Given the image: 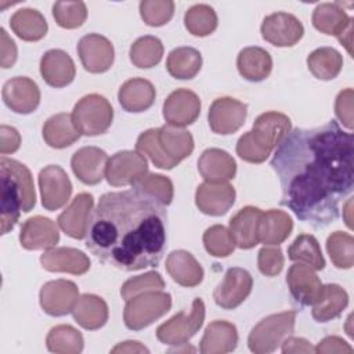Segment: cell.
Segmentation results:
<instances>
[{
	"label": "cell",
	"instance_id": "obj_36",
	"mask_svg": "<svg viewBox=\"0 0 354 354\" xmlns=\"http://www.w3.org/2000/svg\"><path fill=\"white\" fill-rule=\"evenodd\" d=\"M202 68V55L194 47H177L171 50L166 59V69L174 79H194Z\"/></svg>",
	"mask_w": 354,
	"mask_h": 354
},
{
	"label": "cell",
	"instance_id": "obj_52",
	"mask_svg": "<svg viewBox=\"0 0 354 354\" xmlns=\"http://www.w3.org/2000/svg\"><path fill=\"white\" fill-rule=\"evenodd\" d=\"M353 88L342 90L335 101V112L337 119L343 123L344 127L348 130L353 129Z\"/></svg>",
	"mask_w": 354,
	"mask_h": 354
},
{
	"label": "cell",
	"instance_id": "obj_11",
	"mask_svg": "<svg viewBox=\"0 0 354 354\" xmlns=\"http://www.w3.org/2000/svg\"><path fill=\"white\" fill-rule=\"evenodd\" d=\"M248 115V105L232 98L220 97L214 100L209 108V126L216 134L228 136L238 131Z\"/></svg>",
	"mask_w": 354,
	"mask_h": 354
},
{
	"label": "cell",
	"instance_id": "obj_45",
	"mask_svg": "<svg viewBox=\"0 0 354 354\" xmlns=\"http://www.w3.org/2000/svg\"><path fill=\"white\" fill-rule=\"evenodd\" d=\"M326 250L336 268L348 270L354 266V238L350 234L332 232L326 239Z\"/></svg>",
	"mask_w": 354,
	"mask_h": 354
},
{
	"label": "cell",
	"instance_id": "obj_34",
	"mask_svg": "<svg viewBox=\"0 0 354 354\" xmlns=\"http://www.w3.org/2000/svg\"><path fill=\"white\" fill-rule=\"evenodd\" d=\"M82 134L76 129L72 115L57 113L48 118L43 126V138L46 144L55 149L72 145Z\"/></svg>",
	"mask_w": 354,
	"mask_h": 354
},
{
	"label": "cell",
	"instance_id": "obj_21",
	"mask_svg": "<svg viewBox=\"0 0 354 354\" xmlns=\"http://www.w3.org/2000/svg\"><path fill=\"white\" fill-rule=\"evenodd\" d=\"M59 241V231L48 217L35 216L28 218L19 232L21 246L26 250H47L54 248Z\"/></svg>",
	"mask_w": 354,
	"mask_h": 354
},
{
	"label": "cell",
	"instance_id": "obj_29",
	"mask_svg": "<svg viewBox=\"0 0 354 354\" xmlns=\"http://www.w3.org/2000/svg\"><path fill=\"white\" fill-rule=\"evenodd\" d=\"M166 271L174 282L185 288H194L203 279V268L187 250H173L166 259Z\"/></svg>",
	"mask_w": 354,
	"mask_h": 354
},
{
	"label": "cell",
	"instance_id": "obj_39",
	"mask_svg": "<svg viewBox=\"0 0 354 354\" xmlns=\"http://www.w3.org/2000/svg\"><path fill=\"white\" fill-rule=\"evenodd\" d=\"M307 66L317 79L332 80L342 71L343 57L332 47H319L307 57Z\"/></svg>",
	"mask_w": 354,
	"mask_h": 354
},
{
	"label": "cell",
	"instance_id": "obj_46",
	"mask_svg": "<svg viewBox=\"0 0 354 354\" xmlns=\"http://www.w3.org/2000/svg\"><path fill=\"white\" fill-rule=\"evenodd\" d=\"M133 188H137L153 199H156L159 203L163 206H167L171 203L173 196H174V188L173 183L169 177L163 174H156V173H147L144 177H141Z\"/></svg>",
	"mask_w": 354,
	"mask_h": 354
},
{
	"label": "cell",
	"instance_id": "obj_31",
	"mask_svg": "<svg viewBox=\"0 0 354 354\" xmlns=\"http://www.w3.org/2000/svg\"><path fill=\"white\" fill-rule=\"evenodd\" d=\"M236 66L243 79L249 82H261L271 73L272 58L264 48L252 46L239 51Z\"/></svg>",
	"mask_w": 354,
	"mask_h": 354
},
{
	"label": "cell",
	"instance_id": "obj_49",
	"mask_svg": "<svg viewBox=\"0 0 354 354\" xmlns=\"http://www.w3.org/2000/svg\"><path fill=\"white\" fill-rule=\"evenodd\" d=\"M165 281L162 275L156 271H148L142 275L133 277L127 279L120 288V296L123 300H129L137 295L151 290H163Z\"/></svg>",
	"mask_w": 354,
	"mask_h": 354
},
{
	"label": "cell",
	"instance_id": "obj_26",
	"mask_svg": "<svg viewBox=\"0 0 354 354\" xmlns=\"http://www.w3.org/2000/svg\"><path fill=\"white\" fill-rule=\"evenodd\" d=\"M261 210L254 206L242 207L230 220L228 231L239 249H252L259 243V221Z\"/></svg>",
	"mask_w": 354,
	"mask_h": 354
},
{
	"label": "cell",
	"instance_id": "obj_41",
	"mask_svg": "<svg viewBox=\"0 0 354 354\" xmlns=\"http://www.w3.org/2000/svg\"><path fill=\"white\" fill-rule=\"evenodd\" d=\"M46 344L51 353L77 354L82 353L84 340L76 328L62 324L51 328L46 337Z\"/></svg>",
	"mask_w": 354,
	"mask_h": 354
},
{
	"label": "cell",
	"instance_id": "obj_28",
	"mask_svg": "<svg viewBox=\"0 0 354 354\" xmlns=\"http://www.w3.org/2000/svg\"><path fill=\"white\" fill-rule=\"evenodd\" d=\"M238 344L236 326L228 321L210 322L201 339L199 350L202 354H225L235 350Z\"/></svg>",
	"mask_w": 354,
	"mask_h": 354
},
{
	"label": "cell",
	"instance_id": "obj_40",
	"mask_svg": "<svg viewBox=\"0 0 354 354\" xmlns=\"http://www.w3.org/2000/svg\"><path fill=\"white\" fill-rule=\"evenodd\" d=\"M288 257L292 261L310 266L313 270H324L325 259L321 246L314 235L301 234L288 248Z\"/></svg>",
	"mask_w": 354,
	"mask_h": 354
},
{
	"label": "cell",
	"instance_id": "obj_9",
	"mask_svg": "<svg viewBox=\"0 0 354 354\" xmlns=\"http://www.w3.org/2000/svg\"><path fill=\"white\" fill-rule=\"evenodd\" d=\"M148 173L147 159L137 151H119L106 165L105 178L112 187L134 185Z\"/></svg>",
	"mask_w": 354,
	"mask_h": 354
},
{
	"label": "cell",
	"instance_id": "obj_24",
	"mask_svg": "<svg viewBox=\"0 0 354 354\" xmlns=\"http://www.w3.org/2000/svg\"><path fill=\"white\" fill-rule=\"evenodd\" d=\"M40 73L43 80L55 88L71 84L76 75L73 59L59 48L48 50L40 59Z\"/></svg>",
	"mask_w": 354,
	"mask_h": 354
},
{
	"label": "cell",
	"instance_id": "obj_57",
	"mask_svg": "<svg viewBox=\"0 0 354 354\" xmlns=\"http://www.w3.org/2000/svg\"><path fill=\"white\" fill-rule=\"evenodd\" d=\"M111 351L112 353H149V350L145 346H142L140 342H136V340H127V342L119 343Z\"/></svg>",
	"mask_w": 354,
	"mask_h": 354
},
{
	"label": "cell",
	"instance_id": "obj_43",
	"mask_svg": "<svg viewBox=\"0 0 354 354\" xmlns=\"http://www.w3.org/2000/svg\"><path fill=\"white\" fill-rule=\"evenodd\" d=\"M129 55L134 66L148 69L160 62L163 57V44L156 36H141L131 44Z\"/></svg>",
	"mask_w": 354,
	"mask_h": 354
},
{
	"label": "cell",
	"instance_id": "obj_1",
	"mask_svg": "<svg viewBox=\"0 0 354 354\" xmlns=\"http://www.w3.org/2000/svg\"><path fill=\"white\" fill-rule=\"evenodd\" d=\"M353 134L335 120L290 130L271 159L282 189L281 205L315 228L336 221L340 201L353 191Z\"/></svg>",
	"mask_w": 354,
	"mask_h": 354
},
{
	"label": "cell",
	"instance_id": "obj_14",
	"mask_svg": "<svg viewBox=\"0 0 354 354\" xmlns=\"http://www.w3.org/2000/svg\"><path fill=\"white\" fill-rule=\"evenodd\" d=\"M79 297V288L68 279L48 281L39 293L43 311L51 317H62L72 313Z\"/></svg>",
	"mask_w": 354,
	"mask_h": 354
},
{
	"label": "cell",
	"instance_id": "obj_30",
	"mask_svg": "<svg viewBox=\"0 0 354 354\" xmlns=\"http://www.w3.org/2000/svg\"><path fill=\"white\" fill-rule=\"evenodd\" d=\"M292 230L293 221L286 212L270 209L261 213L259 221V242L266 246H277L290 235Z\"/></svg>",
	"mask_w": 354,
	"mask_h": 354
},
{
	"label": "cell",
	"instance_id": "obj_51",
	"mask_svg": "<svg viewBox=\"0 0 354 354\" xmlns=\"http://www.w3.org/2000/svg\"><path fill=\"white\" fill-rule=\"evenodd\" d=\"M283 254L278 246H264L259 250L257 266L263 275L275 277L283 268Z\"/></svg>",
	"mask_w": 354,
	"mask_h": 354
},
{
	"label": "cell",
	"instance_id": "obj_10",
	"mask_svg": "<svg viewBox=\"0 0 354 354\" xmlns=\"http://www.w3.org/2000/svg\"><path fill=\"white\" fill-rule=\"evenodd\" d=\"M41 205L54 212L66 205L72 194V183L65 170L58 165H48L39 173Z\"/></svg>",
	"mask_w": 354,
	"mask_h": 354
},
{
	"label": "cell",
	"instance_id": "obj_2",
	"mask_svg": "<svg viewBox=\"0 0 354 354\" xmlns=\"http://www.w3.org/2000/svg\"><path fill=\"white\" fill-rule=\"evenodd\" d=\"M166 221L165 206L137 188L106 192L90 216L86 246L123 271L156 267L166 248Z\"/></svg>",
	"mask_w": 354,
	"mask_h": 354
},
{
	"label": "cell",
	"instance_id": "obj_12",
	"mask_svg": "<svg viewBox=\"0 0 354 354\" xmlns=\"http://www.w3.org/2000/svg\"><path fill=\"white\" fill-rule=\"evenodd\" d=\"M253 288V278L245 268H228L224 279L216 286L213 299L216 304L224 310H234L241 306L250 295Z\"/></svg>",
	"mask_w": 354,
	"mask_h": 354
},
{
	"label": "cell",
	"instance_id": "obj_27",
	"mask_svg": "<svg viewBox=\"0 0 354 354\" xmlns=\"http://www.w3.org/2000/svg\"><path fill=\"white\" fill-rule=\"evenodd\" d=\"M156 97V90L153 84L142 77H133L126 80L118 93V100L120 106L126 112L138 113L149 109Z\"/></svg>",
	"mask_w": 354,
	"mask_h": 354
},
{
	"label": "cell",
	"instance_id": "obj_38",
	"mask_svg": "<svg viewBox=\"0 0 354 354\" xmlns=\"http://www.w3.org/2000/svg\"><path fill=\"white\" fill-rule=\"evenodd\" d=\"M159 142L162 149L173 159L181 162L194 151V137L183 127L165 124L159 127Z\"/></svg>",
	"mask_w": 354,
	"mask_h": 354
},
{
	"label": "cell",
	"instance_id": "obj_50",
	"mask_svg": "<svg viewBox=\"0 0 354 354\" xmlns=\"http://www.w3.org/2000/svg\"><path fill=\"white\" fill-rule=\"evenodd\" d=\"M174 14L171 0H142L140 3V15L148 26H163Z\"/></svg>",
	"mask_w": 354,
	"mask_h": 354
},
{
	"label": "cell",
	"instance_id": "obj_8",
	"mask_svg": "<svg viewBox=\"0 0 354 354\" xmlns=\"http://www.w3.org/2000/svg\"><path fill=\"white\" fill-rule=\"evenodd\" d=\"M205 321V303L195 299L189 313L180 311L156 329V337L167 346H185L196 335Z\"/></svg>",
	"mask_w": 354,
	"mask_h": 354
},
{
	"label": "cell",
	"instance_id": "obj_35",
	"mask_svg": "<svg viewBox=\"0 0 354 354\" xmlns=\"http://www.w3.org/2000/svg\"><path fill=\"white\" fill-rule=\"evenodd\" d=\"M11 30L25 41L41 40L48 29L46 18L35 8H21L10 19Z\"/></svg>",
	"mask_w": 354,
	"mask_h": 354
},
{
	"label": "cell",
	"instance_id": "obj_44",
	"mask_svg": "<svg viewBox=\"0 0 354 354\" xmlns=\"http://www.w3.org/2000/svg\"><path fill=\"white\" fill-rule=\"evenodd\" d=\"M184 25L191 35L205 37L216 30L217 14L207 4H195L185 11Z\"/></svg>",
	"mask_w": 354,
	"mask_h": 354
},
{
	"label": "cell",
	"instance_id": "obj_23",
	"mask_svg": "<svg viewBox=\"0 0 354 354\" xmlns=\"http://www.w3.org/2000/svg\"><path fill=\"white\" fill-rule=\"evenodd\" d=\"M40 264L50 272L83 275L90 270L88 256L75 248H51L40 256Z\"/></svg>",
	"mask_w": 354,
	"mask_h": 354
},
{
	"label": "cell",
	"instance_id": "obj_32",
	"mask_svg": "<svg viewBox=\"0 0 354 354\" xmlns=\"http://www.w3.org/2000/svg\"><path fill=\"white\" fill-rule=\"evenodd\" d=\"M73 319L87 330H97L108 321V306L105 300L97 295H82L72 310Z\"/></svg>",
	"mask_w": 354,
	"mask_h": 354
},
{
	"label": "cell",
	"instance_id": "obj_15",
	"mask_svg": "<svg viewBox=\"0 0 354 354\" xmlns=\"http://www.w3.org/2000/svg\"><path fill=\"white\" fill-rule=\"evenodd\" d=\"M77 54L83 68L90 73L106 72L115 59L112 43L98 33L83 36L77 43Z\"/></svg>",
	"mask_w": 354,
	"mask_h": 354
},
{
	"label": "cell",
	"instance_id": "obj_7",
	"mask_svg": "<svg viewBox=\"0 0 354 354\" xmlns=\"http://www.w3.org/2000/svg\"><path fill=\"white\" fill-rule=\"evenodd\" d=\"M72 119L80 134L88 137L100 136L111 127L113 109L105 97L88 94L76 102Z\"/></svg>",
	"mask_w": 354,
	"mask_h": 354
},
{
	"label": "cell",
	"instance_id": "obj_16",
	"mask_svg": "<svg viewBox=\"0 0 354 354\" xmlns=\"http://www.w3.org/2000/svg\"><path fill=\"white\" fill-rule=\"evenodd\" d=\"M286 283L289 292L296 303L300 306L315 304L324 292V285L314 270L303 263L290 266L286 274Z\"/></svg>",
	"mask_w": 354,
	"mask_h": 354
},
{
	"label": "cell",
	"instance_id": "obj_17",
	"mask_svg": "<svg viewBox=\"0 0 354 354\" xmlns=\"http://www.w3.org/2000/svg\"><path fill=\"white\" fill-rule=\"evenodd\" d=\"M201 113V100L188 88H177L163 102V118L167 124L185 127L192 124Z\"/></svg>",
	"mask_w": 354,
	"mask_h": 354
},
{
	"label": "cell",
	"instance_id": "obj_19",
	"mask_svg": "<svg viewBox=\"0 0 354 354\" xmlns=\"http://www.w3.org/2000/svg\"><path fill=\"white\" fill-rule=\"evenodd\" d=\"M108 155L98 147H83L71 159L73 174L86 185H95L102 181L106 171Z\"/></svg>",
	"mask_w": 354,
	"mask_h": 354
},
{
	"label": "cell",
	"instance_id": "obj_56",
	"mask_svg": "<svg viewBox=\"0 0 354 354\" xmlns=\"http://www.w3.org/2000/svg\"><path fill=\"white\" fill-rule=\"evenodd\" d=\"M281 350L283 354H290V353H315V347L311 346V343L303 337H293L292 335L288 336L282 344Z\"/></svg>",
	"mask_w": 354,
	"mask_h": 354
},
{
	"label": "cell",
	"instance_id": "obj_42",
	"mask_svg": "<svg viewBox=\"0 0 354 354\" xmlns=\"http://www.w3.org/2000/svg\"><path fill=\"white\" fill-rule=\"evenodd\" d=\"M136 151L144 158L147 156L159 169L170 170L180 163L162 149L159 142V129H148L141 133L136 142Z\"/></svg>",
	"mask_w": 354,
	"mask_h": 354
},
{
	"label": "cell",
	"instance_id": "obj_33",
	"mask_svg": "<svg viewBox=\"0 0 354 354\" xmlns=\"http://www.w3.org/2000/svg\"><path fill=\"white\" fill-rule=\"evenodd\" d=\"M313 25L325 35L339 36L353 25V18L346 14L340 3H321L313 11Z\"/></svg>",
	"mask_w": 354,
	"mask_h": 354
},
{
	"label": "cell",
	"instance_id": "obj_54",
	"mask_svg": "<svg viewBox=\"0 0 354 354\" xmlns=\"http://www.w3.org/2000/svg\"><path fill=\"white\" fill-rule=\"evenodd\" d=\"M21 145V136L17 129L1 124L0 127V153H14Z\"/></svg>",
	"mask_w": 354,
	"mask_h": 354
},
{
	"label": "cell",
	"instance_id": "obj_22",
	"mask_svg": "<svg viewBox=\"0 0 354 354\" xmlns=\"http://www.w3.org/2000/svg\"><path fill=\"white\" fill-rule=\"evenodd\" d=\"M235 188L228 183H202L195 192L198 209L207 216L225 214L235 202Z\"/></svg>",
	"mask_w": 354,
	"mask_h": 354
},
{
	"label": "cell",
	"instance_id": "obj_6",
	"mask_svg": "<svg viewBox=\"0 0 354 354\" xmlns=\"http://www.w3.org/2000/svg\"><path fill=\"white\" fill-rule=\"evenodd\" d=\"M171 308V296L163 290H151L126 301L124 325L131 330H141L163 317Z\"/></svg>",
	"mask_w": 354,
	"mask_h": 354
},
{
	"label": "cell",
	"instance_id": "obj_13",
	"mask_svg": "<svg viewBox=\"0 0 354 354\" xmlns=\"http://www.w3.org/2000/svg\"><path fill=\"white\" fill-rule=\"evenodd\" d=\"M260 30L263 39L275 47H292L304 33L299 18L282 11L267 15L261 22Z\"/></svg>",
	"mask_w": 354,
	"mask_h": 354
},
{
	"label": "cell",
	"instance_id": "obj_3",
	"mask_svg": "<svg viewBox=\"0 0 354 354\" xmlns=\"http://www.w3.org/2000/svg\"><path fill=\"white\" fill-rule=\"evenodd\" d=\"M0 224L4 235L15 227L21 213L35 207L36 192L30 170L4 155L0 158Z\"/></svg>",
	"mask_w": 354,
	"mask_h": 354
},
{
	"label": "cell",
	"instance_id": "obj_47",
	"mask_svg": "<svg viewBox=\"0 0 354 354\" xmlns=\"http://www.w3.org/2000/svg\"><path fill=\"white\" fill-rule=\"evenodd\" d=\"M53 17L58 26L76 29L87 18V8L83 1H57L53 6Z\"/></svg>",
	"mask_w": 354,
	"mask_h": 354
},
{
	"label": "cell",
	"instance_id": "obj_4",
	"mask_svg": "<svg viewBox=\"0 0 354 354\" xmlns=\"http://www.w3.org/2000/svg\"><path fill=\"white\" fill-rule=\"evenodd\" d=\"M292 129L290 119L270 111L257 116L250 131L239 137L236 155L249 163H263Z\"/></svg>",
	"mask_w": 354,
	"mask_h": 354
},
{
	"label": "cell",
	"instance_id": "obj_20",
	"mask_svg": "<svg viewBox=\"0 0 354 354\" xmlns=\"http://www.w3.org/2000/svg\"><path fill=\"white\" fill-rule=\"evenodd\" d=\"M94 198L88 192L77 194L71 205L58 216V227L71 238L83 239L87 232L88 220L93 212Z\"/></svg>",
	"mask_w": 354,
	"mask_h": 354
},
{
	"label": "cell",
	"instance_id": "obj_58",
	"mask_svg": "<svg viewBox=\"0 0 354 354\" xmlns=\"http://www.w3.org/2000/svg\"><path fill=\"white\" fill-rule=\"evenodd\" d=\"M351 203H353V201H351V198L347 201V203H346V207H344V210L343 212H346V217H344V220H346V224H347V227L348 228H351L353 225H351V216H350V213H351Z\"/></svg>",
	"mask_w": 354,
	"mask_h": 354
},
{
	"label": "cell",
	"instance_id": "obj_55",
	"mask_svg": "<svg viewBox=\"0 0 354 354\" xmlns=\"http://www.w3.org/2000/svg\"><path fill=\"white\" fill-rule=\"evenodd\" d=\"M318 354H330V353H353V347L339 336H326L315 347Z\"/></svg>",
	"mask_w": 354,
	"mask_h": 354
},
{
	"label": "cell",
	"instance_id": "obj_18",
	"mask_svg": "<svg viewBox=\"0 0 354 354\" xmlns=\"http://www.w3.org/2000/svg\"><path fill=\"white\" fill-rule=\"evenodd\" d=\"M3 101L15 113L28 115L40 104V90L36 82L26 76H15L3 86Z\"/></svg>",
	"mask_w": 354,
	"mask_h": 354
},
{
	"label": "cell",
	"instance_id": "obj_25",
	"mask_svg": "<svg viewBox=\"0 0 354 354\" xmlns=\"http://www.w3.org/2000/svg\"><path fill=\"white\" fill-rule=\"evenodd\" d=\"M198 170L206 183H227L235 177L236 163L227 151L209 148L199 156Z\"/></svg>",
	"mask_w": 354,
	"mask_h": 354
},
{
	"label": "cell",
	"instance_id": "obj_53",
	"mask_svg": "<svg viewBox=\"0 0 354 354\" xmlns=\"http://www.w3.org/2000/svg\"><path fill=\"white\" fill-rule=\"evenodd\" d=\"M0 36H1V41H0V65L1 68L7 69L11 68L15 61H17V46L14 43V40L8 36V33L6 32L4 28L0 29Z\"/></svg>",
	"mask_w": 354,
	"mask_h": 354
},
{
	"label": "cell",
	"instance_id": "obj_5",
	"mask_svg": "<svg viewBox=\"0 0 354 354\" xmlns=\"http://www.w3.org/2000/svg\"><path fill=\"white\" fill-rule=\"evenodd\" d=\"M295 322V311H283L263 318L249 333V350L256 354H268L275 351L282 342L293 333Z\"/></svg>",
	"mask_w": 354,
	"mask_h": 354
},
{
	"label": "cell",
	"instance_id": "obj_48",
	"mask_svg": "<svg viewBox=\"0 0 354 354\" xmlns=\"http://www.w3.org/2000/svg\"><path fill=\"white\" fill-rule=\"evenodd\" d=\"M203 245L207 253L214 257H227L235 249L228 228L221 224H214L203 232Z\"/></svg>",
	"mask_w": 354,
	"mask_h": 354
},
{
	"label": "cell",
	"instance_id": "obj_37",
	"mask_svg": "<svg viewBox=\"0 0 354 354\" xmlns=\"http://www.w3.org/2000/svg\"><path fill=\"white\" fill-rule=\"evenodd\" d=\"M348 304L347 292L336 283L324 285L321 299L313 304V318L317 322H328L337 318Z\"/></svg>",
	"mask_w": 354,
	"mask_h": 354
}]
</instances>
